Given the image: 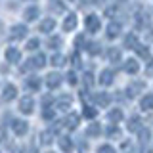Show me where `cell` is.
I'll use <instances>...</instances> for the list:
<instances>
[{
    "label": "cell",
    "instance_id": "cell-13",
    "mask_svg": "<svg viewBox=\"0 0 153 153\" xmlns=\"http://www.w3.org/2000/svg\"><path fill=\"white\" fill-rule=\"evenodd\" d=\"M94 100H96V103H98L100 107H107V105L111 103V96H109L107 92H98V94H94Z\"/></svg>",
    "mask_w": 153,
    "mask_h": 153
},
{
    "label": "cell",
    "instance_id": "cell-26",
    "mask_svg": "<svg viewBox=\"0 0 153 153\" xmlns=\"http://www.w3.org/2000/svg\"><path fill=\"white\" fill-rule=\"evenodd\" d=\"M40 140H42V143H46V146L52 143V142H54V132H52V130H44L40 134Z\"/></svg>",
    "mask_w": 153,
    "mask_h": 153
},
{
    "label": "cell",
    "instance_id": "cell-30",
    "mask_svg": "<svg viewBox=\"0 0 153 153\" xmlns=\"http://www.w3.org/2000/svg\"><path fill=\"white\" fill-rule=\"evenodd\" d=\"M96 115H98V111H96L94 107L84 105V117H86V119H96Z\"/></svg>",
    "mask_w": 153,
    "mask_h": 153
},
{
    "label": "cell",
    "instance_id": "cell-36",
    "mask_svg": "<svg viewBox=\"0 0 153 153\" xmlns=\"http://www.w3.org/2000/svg\"><path fill=\"white\" fill-rule=\"evenodd\" d=\"M71 61H73V67H75V69H79V67L82 65V61H80V56H79V54H73Z\"/></svg>",
    "mask_w": 153,
    "mask_h": 153
},
{
    "label": "cell",
    "instance_id": "cell-33",
    "mask_svg": "<svg viewBox=\"0 0 153 153\" xmlns=\"http://www.w3.org/2000/svg\"><path fill=\"white\" fill-rule=\"evenodd\" d=\"M38 46H40V42H38L36 38H31V40L27 42V50H33V52H35Z\"/></svg>",
    "mask_w": 153,
    "mask_h": 153
},
{
    "label": "cell",
    "instance_id": "cell-21",
    "mask_svg": "<svg viewBox=\"0 0 153 153\" xmlns=\"http://www.w3.org/2000/svg\"><path fill=\"white\" fill-rule=\"evenodd\" d=\"M123 117H124L123 111H121V109H117V107L111 109V111L107 113V119H109L111 123H121V121H123Z\"/></svg>",
    "mask_w": 153,
    "mask_h": 153
},
{
    "label": "cell",
    "instance_id": "cell-39",
    "mask_svg": "<svg viewBox=\"0 0 153 153\" xmlns=\"http://www.w3.org/2000/svg\"><path fill=\"white\" fill-rule=\"evenodd\" d=\"M84 82L88 84V86H92V82H94V75H92V73H84Z\"/></svg>",
    "mask_w": 153,
    "mask_h": 153
},
{
    "label": "cell",
    "instance_id": "cell-28",
    "mask_svg": "<svg viewBox=\"0 0 153 153\" xmlns=\"http://www.w3.org/2000/svg\"><path fill=\"white\" fill-rule=\"evenodd\" d=\"M65 63V57L61 56V54H54L52 56V65H56V67H61Z\"/></svg>",
    "mask_w": 153,
    "mask_h": 153
},
{
    "label": "cell",
    "instance_id": "cell-22",
    "mask_svg": "<svg viewBox=\"0 0 153 153\" xmlns=\"http://www.w3.org/2000/svg\"><path fill=\"white\" fill-rule=\"evenodd\" d=\"M31 61H33V67H35V69H42L44 63H46V56L44 54H36Z\"/></svg>",
    "mask_w": 153,
    "mask_h": 153
},
{
    "label": "cell",
    "instance_id": "cell-18",
    "mask_svg": "<svg viewBox=\"0 0 153 153\" xmlns=\"http://www.w3.org/2000/svg\"><path fill=\"white\" fill-rule=\"evenodd\" d=\"M121 50H119V48H109L107 50V59L111 61V63H119V61H121Z\"/></svg>",
    "mask_w": 153,
    "mask_h": 153
},
{
    "label": "cell",
    "instance_id": "cell-25",
    "mask_svg": "<svg viewBox=\"0 0 153 153\" xmlns=\"http://www.w3.org/2000/svg\"><path fill=\"white\" fill-rule=\"evenodd\" d=\"M124 46H126V48H134V50H136V46H138V36H136V35H128L126 38H124Z\"/></svg>",
    "mask_w": 153,
    "mask_h": 153
},
{
    "label": "cell",
    "instance_id": "cell-43",
    "mask_svg": "<svg viewBox=\"0 0 153 153\" xmlns=\"http://www.w3.org/2000/svg\"><path fill=\"white\" fill-rule=\"evenodd\" d=\"M107 134H109V136H119V132H117V130H115V128H111V130H109Z\"/></svg>",
    "mask_w": 153,
    "mask_h": 153
},
{
    "label": "cell",
    "instance_id": "cell-29",
    "mask_svg": "<svg viewBox=\"0 0 153 153\" xmlns=\"http://www.w3.org/2000/svg\"><path fill=\"white\" fill-rule=\"evenodd\" d=\"M86 50H88V54H92V56L100 54V46L96 44V42H88V44H86Z\"/></svg>",
    "mask_w": 153,
    "mask_h": 153
},
{
    "label": "cell",
    "instance_id": "cell-5",
    "mask_svg": "<svg viewBox=\"0 0 153 153\" xmlns=\"http://www.w3.org/2000/svg\"><path fill=\"white\" fill-rule=\"evenodd\" d=\"M12 128H13V134H17V136H25L27 130H29V124L25 121H21V119H16V121L12 123Z\"/></svg>",
    "mask_w": 153,
    "mask_h": 153
},
{
    "label": "cell",
    "instance_id": "cell-2",
    "mask_svg": "<svg viewBox=\"0 0 153 153\" xmlns=\"http://www.w3.org/2000/svg\"><path fill=\"white\" fill-rule=\"evenodd\" d=\"M146 88V82H132V84H128V88H126V96L128 98H136V96H140L142 94V90Z\"/></svg>",
    "mask_w": 153,
    "mask_h": 153
},
{
    "label": "cell",
    "instance_id": "cell-11",
    "mask_svg": "<svg viewBox=\"0 0 153 153\" xmlns=\"http://www.w3.org/2000/svg\"><path fill=\"white\" fill-rule=\"evenodd\" d=\"M59 149L63 151V153H71L75 149V143H73V140H71V138H67V136H61L59 138Z\"/></svg>",
    "mask_w": 153,
    "mask_h": 153
},
{
    "label": "cell",
    "instance_id": "cell-1",
    "mask_svg": "<svg viewBox=\"0 0 153 153\" xmlns=\"http://www.w3.org/2000/svg\"><path fill=\"white\" fill-rule=\"evenodd\" d=\"M19 111L23 115H31L35 111V100H33L31 96H23L21 102H19Z\"/></svg>",
    "mask_w": 153,
    "mask_h": 153
},
{
    "label": "cell",
    "instance_id": "cell-38",
    "mask_svg": "<svg viewBox=\"0 0 153 153\" xmlns=\"http://www.w3.org/2000/svg\"><path fill=\"white\" fill-rule=\"evenodd\" d=\"M50 103H52V96L50 94L42 96V107H50Z\"/></svg>",
    "mask_w": 153,
    "mask_h": 153
},
{
    "label": "cell",
    "instance_id": "cell-42",
    "mask_svg": "<svg viewBox=\"0 0 153 153\" xmlns=\"http://www.w3.org/2000/svg\"><path fill=\"white\" fill-rule=\"evenodd\" d=\"M147 73H149V75L153 73V59L149 61V65H147Z\"/></svg>",
    "mask_w": 153,
    "mask_h": 153
},
{
    "label": "cell",
    "instance_id": "cell-4",
    "mask_svg": "<svg viewBox=\"0 0 153 153\" xmlns=\"http://www.w3.org/2000/svg\"><path fill=\"white\" fill-rule=\"evenodd\" d=\"M84 23H86V29H88L90 33H98V31H100V27H102V23H100V17H98V16H94V13L86 17V21H84Z\"/></svg>",
    "mask_w": 153,
    "mask_h": 153
},
{
    "label": "cell",
    "instance_id": "cell-12",
    "mask_svg": "<svg viewBox=\"0 0 153 153\" xmlns=\"http://www.w3.org/2000/svg\"><path fill=\"white\" fill-rule=\"evenodd\" d=\"M124 71H126L128 75H136L138 71H140V63H138L134 57H130V59H126L124 61V67H123Z\"/></svg>",
    "mask_w": 153,
    "mask_h": 153
},
{
    "label": "cell",
    "instance_id": "cell-32",
    "mask_svg": "<svg viewBox=\"0 0 153 153\" xmlns=\"http://www.w3.org/2000/svg\"><path fill=\"white\" fill-rule=\"evenodd\" d=\"M42 119H46V121L54 119V111H52L50 107H42Z\"/></svg>",
    "mask_w": 153,
    "mask_h": 153
},
{
    "label": "cell",
    "instance_id": "cell-17",
    "mask_svg": "<svg viewBox=\"0 0 153 153\" xmlns=\"http://www.w3.org/2000/svg\"><path fill=\"white\" fill-rule=\"evenodd\" d=\"M76 16L75 13H69V16L65 17V21H63V31H73V29L76 27Z\"/></svg>",
    "mask_w": 153,
    "mask_h": 153
},
{
    "label": "cell",
    "instance_id": "cell-14",
    "mask_svg": "<svg viewBox=\"0 0 153 153\" xmlns=\"http://www.w3.org/2000/svg\"><path fill=\"white\" fill-rule=\"evenodd\" d=\"M19 59H21V52L17 48H8L6 50V61L8 63H17Z\"/></svg>",
    "mask_w": 153,
    "mask_h": 153
},
{
    "label": "cell",
    "instance_id": "cell-24",
    "mask_svg": "<svg viewBox=\"0 0 153 153\" xmlns=\"http://www.w3.org/2000/svg\"><path fill=\"white\" fill-rule=\"evenodd\" d=\"M25 84H27V88H31V90H38L40 88V79H38V76H29Z\"/></svg>",
    "mask_w": 153,
    "mask_h": 153
},
{
    "label": "cell",
    "instance_id": "cell-20",
    "mask_svg": "<svg viewBox=\"0 0 153 153\" xmlns=\"http://www.w3.org/2000/svg\"><path fill=\"white\" fill-rule=\"evenodd\" d=\"M128 130L130 132H140L142 130V121L138 117H130L128 119Z\"/></svg>",
    "mask_w": 153,
    "mask_h": 153
},
{
    "label": "cell",
    "instance_id": "cell-8",
    "mask_svg": "<svg viewBox=\"0 0 153 153\" xmlns=\"http://www.w3.org/2000/svg\"><path fill=\"white\" fill-rule=\"evenodd\" d=\"M71 103H73V98H71L69 94H63V96L57 98V109H59V111H69Z\"/></svg>",
    "mask_w": 153,
    "mask_h": 153
},
{
    "label": "cell",
    "instance_id": "cell-6",
    "mask_svg": "<svg viewBox=\"0 0 153 153\" xmlns=\"http://www.w3.org/2000/svg\"><path fill=\"white\" fill-rule=\"evenodd\" d=\"M61 80H63V79H61V75L56 73V71L46 75V86H48V88H57V86L61 84Z\"/></svg>",
    "mask_w": 153,
    "mask_h": 153
},
{
    "label": "cell",
    "instance_id": "cell-10",
    "mask_svg": "<svg viewBox=\"0 0 153 153\" xmlns=\"http://www.w3.org/2000/svg\"><path fill=\"white\" fill-rule=\"evenodd\" d=\"M16 96H17V88L13 84H6V86H4V90H2V100H4V102H12Z\"/></svg>",
    "mask_w": 153,
    "mask_h": 153
},
{
    "label": "cell",
    "instance_id": "cell-37",
    "mask_svg": "<svg viewBox=\"0 0 153 153\" xmlns=\"http://www.w3.org/2000/svg\"><path fill=\"white\" fill-rule=\"evenodd\" d=\"M98 153H115V149H113V146H100V149H98Z\"/></svg>",
    "mask_w": 153,
    "mask_h": 153
},
{
    "label": "cell",
    "instance_id": "cell-41",
    "mask_svg": "<svg viewBox=\"0 0 153 153\" xmlns=\"http://www.w3.org/2000/svg\"><path fill=\"white\" fill-rule=\"evenodd\" d=\"M82 42H84V36H82V35H79V36H76V48L82 46Z\"/></svg>",
    "mask_w": 153,
    "mask_h": 153
},
{
    "label": "cell",
    "instance_id": "cell-44",
    "mask_svg": "<svg viewBox=\"0 0 153 153\" xmlns=\"http://www.w3.org/2000/svg\"><path fill=\"white\" fill-rule=\"evenodd\" d=\"M123 2H124V0H123Z\"/></svg>",
    "mask_w": 153,
    "mask_h": 153
},
{
    "label": "cell",
    "instance_id": "cell-7",
    "mask_svg": "<svg viewBox=\"0 0 153 153\" xmlns=\"http://www.w3.org/2000/svg\"><path fill=\"white\" fill-rule=\"evenodd\" d=\"M121 31H123V27H121V23H109L107 25V29H105V35H107V38H117L119 35H121Z\"/></svg>",
    "mask_w": 153,
    "mask_h": 153
},
{
    "label": "cell",
    "instance_id": "cell-31",
    "mask_svg": "<svg viewBox=\"0 0 153 153\" xmlns=\"http://www.w3.org/2000/svg\"><path fill=\"white\" fill-rule=\"evenodd\" d=\"M48 46L54 48V50H56V48H59V46H61V38H59V36H52L50 40H48Z\"/></svg>",
    "mask_w": 153,
    "mask_h": 153
},
{
    "label": "cell",
    "instance_id": "cell-16",
    "mask_svg": "<svg viewBox=\"0 0 153 153\" xmlns=\"http://www.w3.org/2000/svg\"><path fill=\"white\" fill-rule=\"evenodd\" d=\"M111 82H113V71L111 69L102 71V75H100V84H102V86H109Z\"/></svg>",
    "mask_w": 153,
    "mask_h": 153
},
{
    "label": "cell",
    "instance_id": "cell-27",
    "mask_svg": "<svg viewBox=\"0 0 153 153\" xmlns=\"http://www.w3.org/2000/svg\"><path fill=\"white\" fill-rule=\"evenodd\" d=\"M100 132H102V126L98 123H92L88 126V136H100Z\"/></svg>",
    "mask_w": 153,
    "mask_h": 153
},
{
    "label": "cell",
    "instance_id": "cell-40",
    "mask_svg": "<svg viewBox=\"0 0 153 153\" xmlns=\"http://www.w3.org/2000/svg\"><path fill=\"white\" fill-rule=\"evenodd\" d=\"M140 138H142V142H147V138H149V132H147V130H140Z\"/></svg>",
    "mask_w": 153,
    "mask_h": 153
},
{
    "label": "cell",
    "instance_id": "cell-35",
    "mask_svg": "<svg viewBox=\"0 0 153 153\" xmlns=\"http://www.w3.org/2000/svg\"><path fill=\"white\" fill-rule=\"evenodd\" d=\"M136 50H138V56H142V57H147L149 56V52H147V46H136Z\"/></svg>",
    "mask_w": 153,
    "mask_h": 153
},
{
    "label": "cell",
    "instance_id": "cell-23",
    "mask_svg": "<svg viewBox=\"0 0 153 153\" xmlns=\"http://www.w3.org/2000/svg\"><path fill=\"white\" fill-rule=\"evenodd\" d=\"M38 17V8L36 6H31L25 10V19H29V21H35V19Z\"/></svg>",
    "mask_w": 153,
    "mask_h": 153
},
{
    "label": "cell",
    "instance_id": "cell-9",
    "mask_svg": "<svg viewBox=\"0 0 153 153\" xmlns=\"http://www.w3.org/2000/svg\"><path fill=\"white\" fill-rule=\"evenodd\" d=\"M12 40H21V38H25V35H27V27L25 25H13L12 27Z\"/></svg>",
    "mask_w": 153,
    "mask_h": 153
},
{
    "label": "cell",
    "instance_id": "cell-34",
    "mask_svg": "<svg viewBox=\"0 0 153 153\" xmlns=\"http://www.w3.org/2000/svg\"><path fill=\"white\" fill-rule=\"evenodd\" d=\"M67 82H69V84H76V82H79V80H76V75H75V71H69V73H67Z\"/></svg>",
    "mask_w": 153,
    "mask_h": 153
},
{
    "label": "cell",
    "instance_id": "cell-19",
    "mask_svg": "<svg viewBox=\"0 0 153 153\" xmlns=\"http://www.w3.org/2000/svg\"><path fill=\"white\" fill-rule=\"evenodd\" d=\"M140 107H142V111H151L153 109V94L143 96L142 102H140Z\"/></svg>",
    "mask_w": 153,
    "mask_h": 153
},
{
    "label": "cell",
    "instance_id": "cell-3",
    "mask_svg": "<svg viewBox=\"0 0 153 153\" xmlns=\"http://www.w3.org/2000/svg\"><path fill=\"white\" fill-rule=\"evenodd\" d=\"M63 124H65V128H69V130H76L79 124H80V117H79V115H75V113H69L65 117Z\"/></svg>",
    "mask_w": 153,
    "mask_h": 153
},
{
    "label": "cell",
    "instance_id": "cell-15",
    "mask_svg": "<svg viewBox=\"0 0 153 153\" xmlns=\"http://www.w3.org/2000/svg\"><path fill=\"white\" fill-rule=\"evenodd\" d=\"M54 27H56V21L52 17H46V19H42L40 21V33H44V35H48V33H52L54 31Z\"/></svg>",
    "mask_w": 153,
    "mask_h": 153
}]
</instances>
